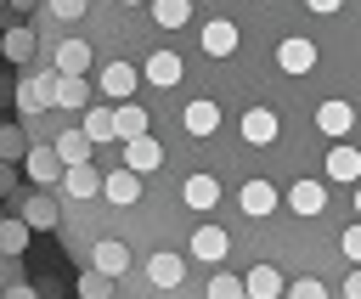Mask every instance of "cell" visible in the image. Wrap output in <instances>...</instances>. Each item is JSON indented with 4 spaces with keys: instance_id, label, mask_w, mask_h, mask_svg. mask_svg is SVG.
Here are the masks:
<instances>
[{
    "instance_id": "1",
    "label": "cell",
    "mask_w": 361,
    "mask_h": 299,
    "mask_svg": "<svg viewBox=\"0 0 361 299\" xmlns=\"http://www.w3.org/2000/svg\"><path fill=\"white\" fill-rule=\"evenodd\" d=\"M288 209H293L299 220H322V214H327V181H310V175L293 181V186H288Z\"/></svg>"
},
{
    "instance_id": "2",
    "label": "cell",
    "mask_w": 361,
    "mask_h": 299,
    "mask_svg": "<svg viewBox=\"0 0 361 299\" xmlns=\"http://www.w3.org/2000/svg\"><path fill=\"white\" fill-rule=\"evenodd\" d=\"M276 68H282V73H293V79H305V73L316 68V39H305V34H288V39L276 45Z\"/></svg>"
},
{
    "instance_id": "3",
    "label": "cell",
    "mask_w": 361,
    "mask_h": 299,
    "mask_svg": "<svg viewBox=\"0 0 361 299\" xmlns=\"http://www.w3.org/2000/svg\"><path fill=\"white\" fill-rule=\"evenodd\" d=\"M23 175H28L34 186H51V181H62V175H68V164H62V152H56V147H45V141H39V147H28Z\"/></svg>"
},
{
    "instance_id": "4",
    "label": "cell",
    "mask_w": 361,
    "mask_h": 299,
    "mask_svg": "<svg viewBox=\"0 0 361 299\" xmlns=\"http://www.w3.org/2000/svg\"><path fill=\"white\" fill-rule=\"evenodd\" d=\"M90 265L107 271V276H124V271L135 265V254H130L124 237H102V243H90Z\"/></svg>"
},
{
    "instance_id": "5",
    "label": "cell",
    "mask_w": 361,
    "mask_h": 299,
    "mask_svg": "<svg viewBox=\"0 0 361 299\" xmlns=\"http://www.w3.org/2000/svg\"><path fill=\"white\" fill-rule=\"evenodd\" d=\"M322 164H327V181H344V186H361V147H350V141H333Z\"/></svg>"
},
{
    "instance_id": "6",
    "label": "cell",
    "mask_w": 361,
    "mask_h": 299,
    "mask_svg": "<svg viewBox=\"0 0 361 299\" xmlns=\"http://www.w3.org/2000/svg\"><path fill=\"white\" fill-rule=\"evenodd\" d=\"M316 130H322L327 141H344V135L355 130V107H350V102H338V96H333V102H322V107H316Z\"/></svg>"
},
{
    "instance_id": "7",
    "label": "cell",
    "mask_w": 361,
    "mask_h": 299,
    "mask_svg": "<svg viewBox=\"0 0 361 299\" xmlns=\"http://www.w3.org/2000/svg\"><path fill=\"white\" fill-rule=\"evenodd\" d=\"M276 135H282V118H276L271 107H248V113H243V141H248V147H271Z\"/></svg>"
},
{
    "instance_id": "8",
    "label": "cell",
    "mask_w": 361,
    "mask_h": 299,
    "mask_svg": "<svg viewBox=\"0 0 361 299\" xmlns=\"http://www.w3.org/2000/svg\"><path fill=\"white\" fill-rule=\"evenodd\" d=\"M237 203H243V214H248V220H265V214L282 203V192H276L271 181H248V186L237 192Z\"/></svg>"
},
{
    "instance_id": "9",
    "label": "cell",
    "mask_w": 361,
    "mask_h": 299,
    "mask_svg": "<svg viewBox=\"0 0 361 299\" xmlns=\"http://www.w3.org/2000/svg\"><path fill=\"white\" fill-rule=\"evenodd\" d=\"M164 164V147L152 141V135H135V141H124V169H135V175H152Z\"/></svg>"
},
{
    "instance_id": "10",
    "label": "cell",
    "mask_w": 361,
    "mask_h": 299,
    "mask_svg": "<svg viewBox=\"0 0 361 299\" xmlns=\"http://www.w3.org/2000/svg\"><path fill=\"white\" fill-rule=\"evenodd\" d=\"M51 68H56V73H68V79H85V73H90V45H85V39H62Z\"/></svg>"
},
{
    "instance_id": "11",
    "label": "cell",
    "mask_w": 361,
    "mask_h": 299,
    "mask_svg": "<svg viewBox=\"0 0 361 299\" xmlns=\"http://www.w3.org/2000/svg\"><path fill=\"white\" fill-rule=\"evenodd\" d=\"M180 130L186 135H214L220 130V107L214 102H186L180 107Z\"/></svg>"
},
{
    "instance_id": "12",
    "label": "cell",
    "mask_w": 361,
    "mask_h": 299,
    "mask_svg": "<svg viewBox=\"0 0 361 299\" xmlns=\"http://www.w3.org/2000/svg\"><path fill=\"white\" fill-rule=\"evenodd\" d=\"M96 147L102 141H118V107H85V124H79Z\"/></svg>"
},
{
    "instance_id": "13",
    "label": "cell",
    "mask_w": 361,
    "mask_h": 299,
    "mask_svg": "<svg viewBox=\"0 0 361 299\" xmlns=\"http://www.w3.org/2000/svg\"><path fill=\"white\" fill-rule=\"evenodd\" d=\"M102 197H107V203H118V209H130V203L141 197V175H135V169L107 175V181H102Z\"/></svg>"
},
{
    "instance_id": "14",
    "label": "cell",
    "mask_w": 361,
    "mask_h": 299,
    "mask_svg": "<svg viewBox=\"0 0 361 299\" xmlns=\"http://www.w3.org/2000/svg\"><path fill=\"white\" fill-rule=\"evenodd\" d=\"M180 276H186V260L180 254H152L147 260V282L152 288H180Z\"/></svg>"
},
{
    "instance_id": "15",
    "label": "cell",
    "mask_w": 361,
    "mask_h": 299,
    "mask_svg": "<svg viewBox=\"0 0 361 299\" xmlns=\"http://www.w3.org/2000/svg\"><path fill=\"white\" fill-rule=\"evenodd\" d=\"M243 282H248V299H276V293L288 288V282H282V271H276L271 260H259V265H254Z\"/></svg>"
},
{
    "instance_id": "16",
    "label": "cell",
    "mask_w": 361,
    "mask_h": 299,
    "mask_svg": "<svg viewBox=\"0 0 361 299\" xmlns=\"http://www.w3.org/2000/svg\"><path fill=\"white\" fill-rule=\"evenodd\" d=\"M203 51H209V56H231V51H237V23H231V17H214V23L203 28Z\"/></svg>"
},
{
    "instance_id": "17",
    "label": "cell",
    "mask_w": 361,
    "mask_h": 299,
    "mask_svg": "<svg viewBox=\"0 0 361 299\" xmlns=\"http://www.w3.org/2000/svg\"><path fill=\"white\" fill-rule=\"evenodd\" d=\"M102 181H107V175H96V164H73V169L62 175V192H68V197H96Z\"/></svg>"
},
{
    "instance_id": "18",
    "label": "cell",
    "mask_w": 361,
    "mask_h": 299,
    "mask_svg": "<svg viewBox=\"0 0 361 299\" xmlns=\"http://www.w3.org/2000/svg\"><path fill=\"white\" fill-rule=\"evenodd\" d=\"M23 220H28L34 231H51V226L62 220V209H56V197H45V186H39V192L23 203Z\"/></svg>"
},
{
    "instance_id": "19",
    "label": "cell",
    "mask_w": 361,
    "mask_h": 299,
    "mask_svg": "<svg viewBox=\"0 0 361 299\" xmlns=\"http://www.w3.org/2000/svg\"><path fill=\"white\" fill-rule=\"evenodd\" d=\"M192 254H197V260H226V254H231V231H226V226H203V231L192 237Z\"/></svg>"
},
{
    "instance_id": "20",
    "label": "cell",
    "mask_w": 361,
    "mask_h": 299,
    "mask_svg": "<svg viewBox=\"0 0 361 299\" xmlns=\"http://www.w3.org/2000/svg\"><path fill=\"white\" fill-rule=\"evenodd\" d=\"M141 73H147L152 85H180V51H152Z\"/></svg>"
},
{
    "instance_id": "21",
    "label": "cell",
    "mask_w": 361,
    "mask_h": 299,
    "mask_svg": "<svg viewBox=\"0 0 361 299\" xmlns=\"http://www.w3.org/2000/svg\"><path fill=\"white\" fill-rule=\"evenodd\" d=\"M51 147H56V152H62V164L73 169V164H90V147H96V141H90L85 130H62V135H56Z\"/></svg>"
},
{
    "instance_id": "22",
    "label": "cell",
    "mask_w": 361,
    "mask_h": 299,
    "mask_svg": "<svg viewBox=\"0 0 361 299\" xmlns=\"http://www.w3.org/2000/svg\"><path fill=\"white\" fill-rule=\"evenodd\" d=\"M113 282H118V276H107V271L85 265V271H79V288H73V293H79V299H118V288H113Z\"/></svg>"
},
{
    "instance_id": "23",
    "label": "cell",
    "mask_w": 361,
    "mask_h": 299,
    "mask_svg": "<svg viewBox=\"0 0 361 299\" xmlns=\"http://www.w3.org/2000/svg\"><path fill=\"white\" fill-rule=\"evenodd\" d=\"M102 90H107L113 102H124V96L135 90V68H130V62H107V68H102Z\"/></svg>"
},
{
    "instance_id": "24",
    "label": "cell",
    "mask_w": 361,
    "mask_h": 299,
    "mask_svg": "<svg viewBox=\"0 0 361 299\" xmlns=\"http://www.w3.org/2000/svg\"><path fill=\"white\" fill-rule=\"evenodd\" d=\"M180 197H186L192 209H214V203H220V181H214V175H192V181L180 186Z\"/></svg>"
},
{
    "instance_id": "25",
    "label": "cell",
    "mask_w": 361,
    "mask_h": 299,
    "mask_svg": "<svg viewBox=\"0 0 361 299\" xmlns=\"http://www.w3.org/2000/svg\"><path fill=\"white\" fill-rule=\"evenodd\" d=\"M28 231H34L28 220H0V254H6V260H17V254L28 248Z\"/></svg>"
},
{
    "instance_id": "26",
    "label": "cell",
    "mask_w": 361,
    "mask_h": 299,
    "mask_svg": "<svg viewBox=\"0 0 361 299\" xmlns=\"http://www.w3.org/2000/svg\"><path fill=\"white\" fill-rule=\"evenodd\" d=\"M0 51H6V62H28L34 56V28H6Z\"/></svg>"
},
{
    "instance_id": "27",
    "label": "cell",
    "mask_w": 361,
    "mask_h": 299,
    "mask_svg": "<svg viewBox=\"0 0 361 299\" xmlns=\"http://www.w3.org/2000/svg\"><path fill=\"white\" fill-rule=\"evenodd\" d=\"M45 107H51V102H45L39 79H23V85H17V113H23V118H39Z\"/></svg>"
},
{
    "instance_id": "28",
    "label": "cell",
    "mask_w": 361,
    "mask_h": 299,
    "mask_svg": "<svg viewBox=\"0 0 361 299\" xmlns=\"http://www.w3.org/2000/svg\"><path fill=\"white\" fill-rule=\"evenodd\" d=\"M152 17L164 28H186L192 23V0H152Z\"/></svg>"
},
{
    "instance_id": "29",
    "label": "cell",
    "mask_w": 361,
    "mask_h": 299,
    "mask_svg": "<svg viewBox=\"0 0 361 299\" xmlns=\"http://www.w3.org/2000/svg\"><path fill=\"white\" fill-rule=\"evenodd\" d=\"M203 299H248V282H243V276H231V271H220V276H209Z\"/></svg>"
},
{
    "instance_id": "30",
    "label": "cell",
    "mask_w": 361,
    "mask_h": 299,
    "mask_svg": "<svg viewBox=\"0 0 361 299\" xmlns=\"http://www.w3.org/2000/svg\"><path fill=\"white\" fill-rule=\"evenodd\" d=\"M0 158H28V130L23 124H0Z\"/></svg>"
},
{
    "instance_id": "31",
    "label": "cell",
    "mask_w": 361,
    "mask_h": 299,
    "mask_svg": "<svg viewBox=\"0 0 361 299\" xmlns=\"http://www.w3.org/2000/svg\"><path fill=\"white\" fill-rule=\"evenodd\" d=\"M56 107H90V85L62 73V85H56Z\"/></svg>"
},
{
    "instance_id": "32",
    "label": "cell",
    "mask_w": 361,
    "mask_h": 299,
    "mask_svg": "<svg viewBox=\"0 0 361 299\" xmlns=\"http://www.w3.org/2000/svg\"><path fill=\"white\" fill-rule=\"evenodd\" d=\"M135 135H147V107H118V141H135Z\"/></svg>"
},
{
    "instance_id": "33",
    "label": "cell",
    "mask_w": 361,
    "mask_h": 299,
    "mask_svg": "<svg viewBox=\"0 0 361 299\" xmlns=\"http://www.w3.org/2000/svg\"><path fill=\"white\" fill-rule=\"evenodd\" d=\"M45 11H51L56 23H73V17H85V11H90V0H45Z\"/></svg>"
},
{
    "instance_id": "34",
    "label": "cell",
    "mask_w": 361,
    "mask_h": 299,
    "mask_svg": "<svg viewBox=\"0 0 361 299\" xmlns=\"http://www.w3.org/2000/svg\"><path fill=\"white\" fill-rule=\"evenodd\" d=\"M338 254H344V260H350V265H361V220H355V226H344V231H338Z\"/></svg>"
},
{
    "instance_id": "35",
    "label": "cell",
    "mask_w": 361,
    "mask_h": 299,
    "mask_svg": "<svg viewBox=\"0 0 361 299\" xmlns=\"http://www.w3.org/2000/svg\"><path fill=\"white\" fill-rule=\"evenodd\" d=\"M288 299H327V282H322V276H305V282H288Z\"/></svg>"
},
{
    "instance_id": "36",
    "label": "cell",
    "mask_w": 361,
    "mask_h": 299,
    "mask_svg": "<svg viewBox=\"0 0 361 299\" xmlns=\"http://www.w3.org/2000/svg\"><path fill=\"white\" fill-rule=\"evenodd\" d=\"M350 0H305V11H316V17H338Z\"/></svg>"
},
{
    "instance_id": "37",
    "label": "cell",
    "mask_w": 361,
    "mask_h": 299,
    "mask_svg": "<svg viewBox=\"0 0 361 299\" xmlns=\"http://www.w3.org/2000/svg\"><path fill=\"white\" fill-rule=\"evenodd\" d=\"M344 299H361V265H350V276H344Z\"/></svg>"
},
{
    "instance_id": "38",
    "label": "cell",
    "mask_w": 361,
    "mask_h": 299,
    "mask_svg": "<svg viewBox=\"0 0 361 299\" xmlns=\"http://www.w3.org/2000/svg\"><path fill=\"white\" fill-rule=\"evenodd\" d=\"M6 299H39V288H28V282H11V288H6Z\"/></svg>"
},
{
    "instance_id": "39",
    "label": "cell",
    "mask_w": 361,
    "mask_h": 299,
    "mask_svg": "<svg viewBox=\"0 0 361 299\" xmlns=\"http://www.w3.org/2000/svg\"><path fill=\"white\" fill-rule=\"evenodd\" d=\"M11 186H17V169H11L6 158H0V192H11Z\"/></svg>"
},
{
    "instance_id": "40",
    "label": "cell",
    "mask_w": 361,
    "mask_h": 299,
    "mask_svg": "<svg viewBox=\"0 0 361 299\" xmlns=\"http://www.w3.org/2000/svg\"><path fill=\"white\" fill-rule=\"evenodd\" d=\"M350 209H355V220H361V186H355V192H350Z\"/></svg>"
},
{
    "instance_id": "41",
    "label": "cell",
    "mask_w": 361,
    "mask_h": 299,
    "mask_svg": "<svg viewBox=\"0 0 361 299\" xmlns=\"http://www.w3.org/2000/svg\"><path fill=\"white\" fill-rule=\"evenodd\" d=\"M11 6H17V11H34V6H39V0H11Z\"/></svg>"
},
{
    "instance_id": "42",
    "label": "cell",
    "mask_w": 361,
    "mask_h": 299,
    "mask_svg": "<svg viewBox=\"0 0 361 299\" xmlns=\"http://www.w3.org/2000/svg\"><path fill=\"white\" fill-rule=\"evenodd\" d=\"M124 6H141V0H124Z\"/></svg>"
}]
</instances>
